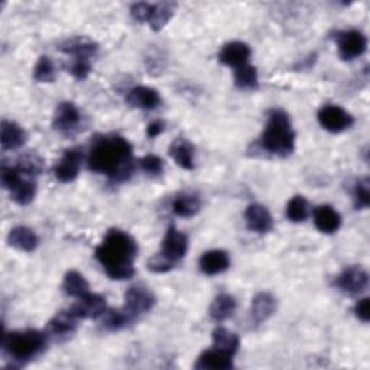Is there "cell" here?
<instances>
[{
  "label": "cell",
  "mask_w": 370,
  "mask_h": 370,
  "mask_svg": "<svg viewBox=\"0 0 370 370\" xmlns=\"http://www.w3.org/2000/svg\"><path fill=\"white\" fill-rule=\"evenodd\" d=\"M46 333L38 330L12 332L4 333L2 336V350L16 363L18 367L38 357L46 349Z\"/></svg>",
  "instance_id": "obj_4"
},
{
  "label": "cell",
  "mask_w": 370,
  "mask_h": 370,
  "mask_svg": "<svg viewBox=\"0 0 370 370\" xmlns=\"http://www.w3.org/2000/svg\"><path fill=\"white\" fill-rule=\"evenodd\" d=\"M319 122L323 129L332 133H341L354 123L353 116L337 104H326L319 111Z\"/></svg>",
  "instance_id": "obj_7"
},
{
  "label": "cell",
  "mask_w": 370,
  "mask_h": 370,
  "mask_svg": "<svg viewBox=\"0 0 370 370\" xmlns=\"http://www.w3.org/2000/svg\"><path fill=\"white\" fill-rule=\"evenodd\" d=\"M309 215L308 201L302 195H295L287 205V219L292 223H302Z\"/></svg>",
  "instance_id": "obj_33"
},
{
  "label": "cell",
  "mask_w": 370,
  "mask_h": 370,
  "mask_svg": "<svg viewBox=\"0 0 370 370\" xmlns=\"http://www.w3.org/2000/svg\"><path fill=\"white\" fill-rule=\"evenodd\" d=\"M36 195V184L32 180L22 178L21 183L11 190V198L19 205H28Z\"/></svg>",
  "instance_id": "obj_34"
},
{
  "label": "cell",
  "mask_w": 370,
  "mask_h": 370,
  "mask_svg": "<svg viewBox=\"0 0 370 370\" xmlns=\"http://www.w3.org/2000/svg\"><path fill=\"white\" fill-rule=\"evenodd\" d=\"M70 311L78 320H96L108 311V305H106V298L103 295L88 292L87 295L78 298V302L74 304Z\"/></svg>",
  "instance_id": "obj_12"
},
{
  "label": "cell",
  "mask_w": 370,
  "mask_h": 370,
  "mask_svg": "<svg viewBox=\"0 0 370 370\" xmlns=\"http://www.w3.org/2000/svg\"><path fill=\"white\" fill-rule=\"evenodd\" d=\"M0 142H2L4 150L19 149L26 142V132L18 123L5 119L2 122V136H0Z\"/></svg>",
  "instance_id": "obj_24"
},
{
  "label": "cell",
  "mask_w": 370,
  "mask_h": 370,
  "mask_svg": "<svg viewBox=\"0 0 370 370\" xmlns=\"http://www.w3.org/2000/svg\"><path fill=\"white\" fill-rule=\"evenodd\" d=\"M87 167L116 183L128 181L135 170L133 148L128 139L118 135L97 136L87 156Z\"/></svg>",
  "instance_id": "obj_1"
},
{
  "label": "cell",
  "mask_w": 370,
  "mask_h": 370,
  "mask_svg": "<svg viewBox=\"0 0 370 370\" xmlns=\"http://www.w3.org/2000/svg\"><path fill=\"white\" fill-rule=\"evenodd\" d=\"M0 180H2V185L5 190H14L22 180V174L16 167H9L6 164L2 165L0 170Z\"/></svg>",
  "instance_id": "obj_38"
},
{
  "label": "cell",
  "mask_w": 370,
  "mask_h": 370,
  "mask_svg": "<svg viewBox=\"0 0 370 370\" xmlns=\"http://www.w3.org/2000/svg\"><path fill=\"white\" fill-rule=\"evenodd\" d=\"M260 146L275 156L287 158L295 150V132L288 113L282 109H272L260 138Z\"/></svg>",
  "instance_id": "obj_3"
},
{
  "label": "cell",
  "mask_w": 370,
  "mask_h": 370,
  "mask_svg": "<svg viewBox=\"0 0 370 370\" xmlns=\"http://www.w3.org/2000/svg\"><path fill=\"white\" fill-rule=\"evenodd\" d=\"M126 100L132 108L140 109V111H155L156 108H160L163 103L160 93H158L155 88L146 87V86L133 87L128 93Z\"/></svg>",
  "instance_id": "obj_19"
},
{
  "label": "cell",
  "mask_w": 370,
  "mask_h": 370,
  "mask_svg": "<svg viewBox=\"0 0 370 370\" xmlns=\"http://www.w3.org/2000/svg\"><path fill=\"white\" fill-rule=\"evenodd\" d=\"M52 126L63 136L71 138L83 130L84 119L80 109L73 101H61L56 109Z\"/></svg>",
  "instance_id": "obj_5"
},
{
  "label": "cell",
  "mask_w": 370,
  "mask_h": 370,
  "mask_svg": "<svg viewBox=\"0 0 370 370\" xmlns=\"http://www.w3.org/2000/svg\"><path fill=\"white\" fill-rule=\"evenodd\" d=\"M175 268V263L164 257L161 253H156L148 260V269L153 274H167Z\"/></svg>",
  "instance_id": "obj_39"
},
{
  "label": "cell",
  "mask_w": 370,
  "mask_h": 370,
  "mask_svg": "<svg viewBox=\"0 0 370 370\" xmlns=\"http://www.w3.org/2000/svg\"><path fill=\"white\" fill-rule=\"evenodd\" d=\"M230 267V257L229 253L220 249L208 250L205 252L200 259V269L207 277H215L225 271H227Z\"/></svg>",
  "instance_id": "obj_20"
},
{
  "label": "cell",
  "mask_w": 370,
  "mask_h": 370,
  "mask_svg": "<svg viewBox=\"0 0 370 370\" xmlns=\"http://www.w3.org/2000/svg\"><path fill=\"white\" fill-rule=\"evenodd\" d=\"M235 84L240 90H256L259 87L257 70L253 66H242L235 70Z\"/></svg>",
  "instance_id": "obj_31"
},
{
  "label": "cell",
  "mask_w": 370,
  "mask_h": 370,
  "mask_svg": "<svg viewBox=\"0 0 370 370\" xmlns=\"http://www.w3.org/2000/svg\"><path fill=\"white\" fill-rule=\"evenodd\" d=\"M353 200L356 210H366L370 205V183L369 178H361L357 181L354 191H353Z\"/></svg>",
  "instance_id": "obj_36"
},
{
  "label": "cell",
  "mask_w": 370,
  "mask_h": 370,
  "mask_svg": "<svg viewBox=\"0 0 370 370\" xmlns=\"http://www.w3.org/2000/svg\"><path fill=\"white\" fill-rule=\"evenodd\" d=\"M354 314L360 322L369 323V320H370V299L361 298L360 301H357V304L354 305Z\"/></svg>",
  "instance_id": "obj_41"
},
{
  "label": "cell",
  "mask_w": 370,
  "mask_h": 370,
  "mask_svg": "<svg viewBox=\"0 0 370 370\" xmlns=\"http://www.w3.org/2000/svg\"><path fill=\"white\" fill-rule=\"evenodd\" d=\"M336 287L347 295H360L369 287V275L361 267H349L336 278Z\"/></svg>",
  "instance_id": "obj_10"
},
{
  "label": "cell",
  "mask_w": 370,
  "mask_h": 370,
  "mask_svg": "<svg viewBox=\"0 0 370 370\" xmlns=\"http://www.w3.org/2000/svg\"><path fill=\"white\" fill-rule=\"evenodd\" d=\"M63 289L68 297L81 298L90 292V285L80 272L68 271L64 277Z\"/></svg>",
  "instance_id": "obj_29"
},
{
  "label": "cell",
  "mask_w": 370,
  "mask_h": 370,
  "mask_svg": "<svg viewBox=\"0 0 370 370\" xmlns=\"http://www.w3.org/2000/svg\"><path fill=\"white\" fill-rule=\"evenodd\" d=\"M339 56L343 61H353L361 57L367 49V38L359 29L341 31L336 36Z\"/></svg>",
  "instance_id": "obj_6"
},
{
  "label": "cell",
  "mask_w": 370,
  "mask_h": 370,
  "mask_svg": "<svg viewBox=\"0 0 370 370\" xmlns=\"http://www.w3.org/2000/svg\"><path fill=\"white\" fill-rule=\"evenodd\" d=\"M164 129H165L164 122L155 120V122H152V123L148 125V128H146V136H148L149 139H155V138H158V136H160V135L164 132Z\"/></svg>",
  "instance_id": "obj_42"
},
{
  "label": "cell",
  "mask_w": 370,
  "mask_h": 370,
  "mask_svg": "<svg viewBox=\"0 0 370 370\" xmlns=\"http://www.w3.org/2000/svg\"><path fill=\"white\" fill-rule=\"evenodd\" d=\"M58 49L64 54L73 57V60H90L97 54L98 45L87 36H71L58 45Z\"/></svg>",
  "instance_id": "obj_14"
},
{
  "label": "cell",
  "mask_w": 370,
  "mask_h": 370,
  "mask_svg": "<svg viewBox=\"0 0 370 370\" xmlns=\"http://www.w3.org/2000/svg\"><path fill=\"white\" fill-rule=\"evenodd\" d=\"M239 346H240L239 336L232 333V332H229L227 329L217 327L213 332V347L220 349V350L235 356L237 353V350H239Z\"/></svg>",
  "instance_id": "obj_30"
},
{
  "label": "cell",
  "mask_w": 370,
  "mask_h": 370,
  "mask_svg": "<svg viewBox=\"0 0 370 370\" xmlns=\"http://www.w3.org/2000/svg\"><path fill=\"white\" fill-rule=\"evenodd\" d=\"M237 308L236 298L230 294H220L215 298V301L211 302L208 314L211 317V320L216 323H223L229 320L230 317L235 314Z\"/></svg>",
  "instance_id": "obj_23"
},
{
  "label": "cell",
  "mask_w": 370,
  "mask_h": 370,
  "mask_svg": "<svg viewBox=\"0 0 370 370\" xmlns=\"http://www.w3.org/2000/svg\"><path fill=\"white\" fill-rule=\"evenodd\" d=\"M78 319L70 311H60L54 319H51L46 324V336L54 341L63 343L70 340L78 327Z\"/></svg>",
  "instance_id": "obj_9"
},
{
  "label": "cell",
  "mask_w": 370,
  "mask_h": 370,
  "mask_svg": "<svg viewBox=\"0 0 370 370\" xmlns=\"http://www.w3.org/2000/svg\"><path fill=\"white\" fill-rule=\"evenodd\" d=\"M138 253V243L129 233L112 229L97 246L96 259L111 279L126 281L135 275V259Z\"/></svg>",
  "instance_id": "obj_2"
},
{
  "label": "cell",
  "mask_w": 370,
  "mask_h": 370,
  "mask_svg": "<svg viewBox=\"0 0 370 370\" xmlns=\"http://www.w3.org/2000/svg\"><path fill=\"white\" fill-rule=\"evenodd\" d=\"M201 210V200L194 192H181L173 201V211L178 217L191 219Z\"/></svg>",
  "instance_id": "obj_27"
},
{
  "label": "cell",
  "mask_w": 370,
  "mask_h": 370,
  "mask_svg": "<svg viewBox=\"0 0 370 370\" xmlns=\"http://www.w3.org/2000/svg\"><path fill=\"white\" fill-rule=\"evenodd\" d=\"M187 252H188V236L180 232L177 227L171 226L165 233L160 253L177 265V263L187 255Z\"/></svg>",
  "instance_id": "obj_13"
},
{
  "label": "cell",
  "mask_w": 370,
  "mask_h": 370,
  "mask_svg": "<svg viewBox=\"0 0 370 370\" xmlns=\"http://www.w3.org/2000/svg\"><path fill=\"white\" fill-rule=\"evenodd\" d=\"M233 357L235 356L213 347L204 350L198 356L194 367L198 370H229L233 367Z\"/></svg>",
  "instance_id": "obj_17"
},
{
  "label": "cell",
  "mask_w": 370,
  "mask_h": 370,
  "mask_svg": "<svg viewBox=\"0 0 370 370\" xmlns=\"http://www.w3.org/2000/svg\"><path fill=\"white\" fill-rule=\"evenodd\" d=\"M170 155L183 170H194V146L190 140L175 139L170 146Z\"/></svg>",
  "instance_id": "obj_26"
},
{
  "label": "cell",
  "mask_w": 370,
  "mask_h": 370,
  "mask_svg": "<svg viewBox=\"0 0 370 370\" xmlns=\"http://www.w3.org/2000/svg\"><path fill=\"white\" fill-rule=\"evenodd\" d=\"M68 73L76 80H86L91 73V61L90 60H73L68 66Z\"/></svg>",
  "instance_id": "obj_40"
},
{
  "label": "cell",
  "mask_w": 370,
  "mask_h": 370,
  "mask_svg": "<svg viewBox=\"0 0 370 370\" xmlns=\"http://www.w3.org/2000/svg\"><path fill=\"white\" fill-rule=\"evenodd\" d=\"M278 307L277 298L269 292H259L253 299L250 305V323L253 326H260L269 320L275 314Z\"/></svg>",
  "instance_id": "obj_16"
},
{
  "label": "cell",
  "mask_w": 370,
  "mask_h": 370,
  "mask_svg": "<svg viewBox=\"0 0 370 370\" xmlns=\"http://www.w3.org/2000/svg\"><path fill=\"white\" fill-rule=\"evenodd\" d=\"M8 243L18 250L34 252L38 247L39 239L32 229L25 226H18L9 232Z\"/></svg>",
  "instance_id": "obj_25"
},
{
  "label": "cell",
  "mask_w": 370,
  "mask_h": 370,
  "mask_svg": "<svg viewBox=\"0 0 370 370\" xmlns=\"http://www.w3.org/2000/svg\"><path fill=\"white\" fill-rule=\"evenodd\" d=\"M155 304L156 298L149 288L143 285H133L125 294L123 308L136 320L140 315L149 312Z\"/></svg>",
  "instance_id": "obj_8"
},
{
  "label": "cell",
  "mask_w": 370,
  "mask_h": 370,
  "mask_svg": "<svg viewBox=\"0 0 370 370\" xmlns=\"http://www.w3.org/2000/svg\"><path fill=\"white\" fill-rule=\"evenodd\" d=\"M140 168L150 177H160L164 173V161L156 155H146L139 161Z\"/></svg>",
  "instance_id": "obj_37"
},
{
  "label": "cell",
  "mask_w": 370,
  "mask_h": 370,
  "mask_svg": "<svg viewBox=\"0 0 370 370\" xmlns=\"http://www.w3.org/2000/svg\"><path fill=\"white\" fill-rule=\"evenodd\" d=\"M250 46L240 41H233L226 43L222 51L219 52V61L227 67L239 68L242 66H246L250 58Z\"/></svg>",
  "instance_id": "obj_18"
},
{
  "label": "cell",
  "mask_w": 370,
  "mask_h": 370,
  "mask_svg": "<svg viewBox=\"0 0 370 370\" xmlns=\"http://www.w3.org/2000/svg\"><path fill=\"white\" fill-rule=\"evenodd\" d=\"M135 322L133 317L125 309H109L103 314V329L108 332H120Z\"/></svg>",
  "instance_id": "obj_28"
},
{
  "label": "cell",
  "mask_w": 370,
  "mask_h": 370,
  "mask_svg": "<svg viewBox=\"0 0 370 370\" xmlns=\"http://www.w3.org/2000/svg\"><path fill=\"white\" fill-rule=\"evenodd\" d=\"M34 80L36 83H52L56 80V67L49 57L42 56L35 68H34Z\"/></svg>",
  "instance_id": "obj_35"
},
{
  "label": "cell",
  "mask_w": 370,
  "mask_h": 370,
  "mask_svg": "<svg viewBox=\"0 0 370 370\" xmlns=\"http://www.w3.org/2000/svg\"><path fill=\"white\" fill-rule=\"evenodd\" d=\"M83 152L78 148H71L64 152L61 160L54 167V175L60 183H73L81 170Z\"/></svg>",
  "instance_id": "obj_11"
},
{
  "label": "cell",
  "mask_w": 370,
  "mask_h": 370,
  "mask_svg": "<svg viewBox=\"0 0 370 370\" xmlns=\"http://www.w3.org/2000/svg\"><path fill=\"white\" fill-rule=\"evenodd\" d=\"M16 168L21 174H25L28 177H36L43 171V160L38 153L28 152L19 158Z\"/></svg>",
  "instance_id": "obj_32"
},
{
  "label": "cell",
  "mask_w": 370,
  "mask_h": 370,
  "mask_svg": "<svg viewBox=\"0 0 370 370\" xmlns=\"http://www.w3.org/2000/svg\"><path fill=\"white\" fill-rule=\"evenodd\" d=\"M175 4L173 2H160V4H149V11L146 16V24L155 31H161L174 16Z\"/></svg>",
  "instance_id": "obj_22"
},
{
  "label": "cell",
  "mask_w": 370,
  "mask_h": 370,
  "mask_svg": "<svg viewBox=\"0 0 370 370\" xmlns=\"http://www.w3.org/2000/svg\"><path fill=\"white\" fill-rule=\"evenodd\" d=\"M314 225L322 233L333 235L341 227V216L332 205H319L314 210Z\"/></svg>",
  "instance_id": "obj_21"
},
{
  "label": "cell",
  "mask_w": 370,
  "mask_h": 370,
  "mask_svg": "<svg viewBox=\"0 0 370 370\" xmlns=\"http://www.w3.org/2000/svg\"><path fill=\"white\" fill-rule=\"evenodd\" d=\"M245 219L247 229L253 233L265 235L274 227V219L269 210L262 204H250L245 211Z\"/></svg>",
  "instance_id": "obj_15"
}]
</instances>
